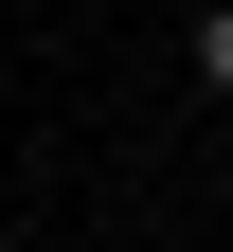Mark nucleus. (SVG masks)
I'll use <instances>...</instances> for the list:
<instances>
[{"instance_id": "nucleus-1", "label": "nucleus", "mask_w": 233, "mask_h": 252, "mask_svg": "<svg viewBox=\"0 0 233 252\" xmlns=\"http://www.w3.org/2000/svg\"><path fill=\"white\" fill-rule=\"evenodd\" d=\"M197 90H215V108H233V0H215V18H197Z\"/></svg>"}]
</instances>
